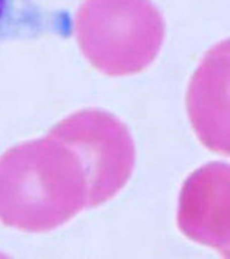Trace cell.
Listing matches in <instances>:
<instances>
[{
  "instance_id": "cell-1",
  "label": "cell",
  "mask_w": 230,
  "mask_h": 259,
  "mask_svg": "<svg viewBox=\"0 0 230 259\" xmlns=\"http://www.w3.org/2000/svg\"><path fill=\"white\" fill-rule=\"evenodd\" d=\"M165 34L162 14L151 0H88L82 13L84 50L107 76L143 72L158 56Z\"/></svg>"
},
{
  "instance_id": "cell-2",
  "label": "cell",
  "mask_w": 230,
  "mask_h": 259,
  "mask_svg": "<svg viewBox=\"0 0 230 259\" xmlns=\"http://www.w3.org/2000/svg\"><path fill=\"white\" fill-rule=\"evenodd\" d=\"M76 124V139L84 160L87 204L98 206L114 197L132 176L134 141L126 124L108 111H88Z\"/></svg>"
},
{
  "instance_id": "cell-3",
  "label": "cell",
  "mask_w": 230,
  "mask_h": 259,
  "mask_svg": "<svg viewBox=\"0 0 230 259\" xmlns=\"http://www.w3.org/2000/svg\"><path fill=\"white\" fill-rule=\"evenodd\" d=\"M177 225L187 238L229 258L230 169L211 162L186 180L179 198Z\"/></svg>"
},
{
  "instance_id": "cell-4",
  "label": "cell",
  "mask_w": 230,
  "mask_h": 259,
  "mask_svg": "<svg viewBox=\"0 0 230 259\" xmlns=\"http://www.w3.org/2000/svg\"><path fill=\"white\" fill-rule=\"evenodd\" d=\"M229 41L208 51L194 73L187 106L194 131L211 151L229 155Z\"/></svg>"
}]
</instances>
